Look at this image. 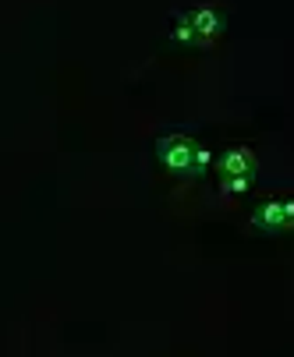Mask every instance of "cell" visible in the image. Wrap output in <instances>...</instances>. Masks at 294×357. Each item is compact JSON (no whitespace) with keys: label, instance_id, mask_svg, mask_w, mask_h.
<instances>
[{"label":"cell","instance_id":"6da1fadb","mask_svg":"<svg viewBox=\"0 0 294 357\" xmlns=\"http://www.w3.org/2000/svg\"><path fill=\"white\" fill-rule=\"evenodd\" d=\"M213 149L199 138H191L188 131H167L156 138V163L181 181L191 177H206L213 170Z\"/></svg>","mask_w":294,"mask_h":357},{"label":"cell","instance_id":"7a4b0ae2","mask_svg":"<svg viewBox=\"0 0 294 357\" xmlns=\"http://www.w3.org/2000/svg\"><path fill=\"white\" fill-rule=\"evenodd\" d=\"M256 170H259V163H256V152L249 145H241V142L227 145L220 156L213 160L220 198L223 202H241L244 195L252 191V184H256Z\"/></svg>","mask_w":294,"mask_h":357},{"label":"cell","instance_id":"3957f363","mask_svg":"<svg viewBox=\"0 0 294 357\" xmlns=\"http://www.w3.org/2000/svg\"><path fill=\"white\" fill-rule=\"evenodd\" d=\"M223 15L216 4H195L188 11H181L170 25V39L181 46H195V50H210L220 36H223Z\"/></svg>","mask_w":294,"mask_h":357},{"label":"cell","instance_id":"277c9868","mask_svg":"<svg viewBox=\"0 0 294 357\" xmlns=\"http://www.w3.org/2000/svg\"><path fill=\"white\" fill-rule=\"evenodd\" d=\"M249 230L263 237L294 234V195H266L249 216Z\"/></svg>","mask_w":294,"mask_h":357}]
</instances>
